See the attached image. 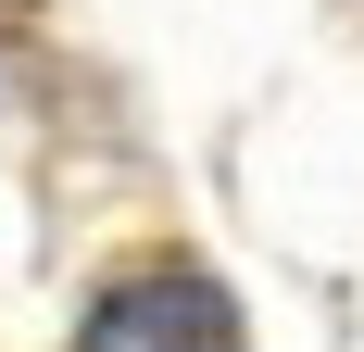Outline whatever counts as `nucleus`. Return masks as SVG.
I'll return each instance as SVG.
<instances>
[{
  "label": "nucleus",
  "mask_w": 364,
  "mask_h": 352,
  "mask_svg": "<svg viewBox=\"0 0 364 352\" xmlns=\"http://www.w3.org/2000/svg\"><path fill=\"white\" fill-rule=\"evenodd\" d=\"M75 352H239V315H226L214 277H139L88 315Z\"/></svg>",
  "instance_id": "1"
}]
</instances>
